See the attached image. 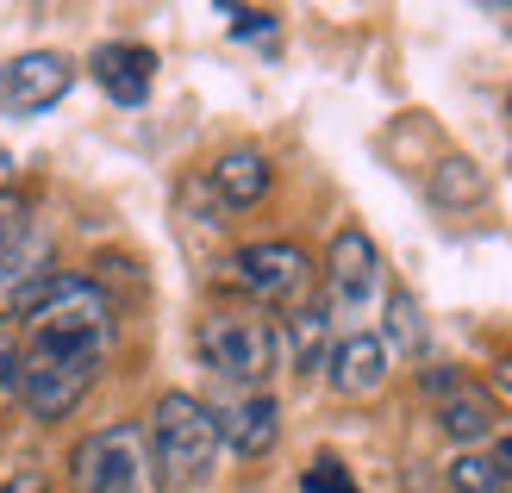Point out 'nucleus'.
<instances>
[{
	"label": "nucleus",
	"instance_id": "obj_1",
	"mask_svg": "<svg viewBox=\"0 0 512 493\" xmlns=\"http://www.w3.org/2000/svg\"><path fill=\"white\" fill-rule=\"evenodd\" d=\"M107 362V344H82V337L57 331H19V400L32 419L57 425L88 400V387Z\"/></svg>",
	"mask_w": 512,
	"mask_h": 493
},
{
	"label": "nucleus",
	"instance_id": "obj_2",
	"mask_svg": "<svg viewBox=\"0 0 512 493\" xmlns=\"http://www.w3.org/2000/svg\"><path fill=\"white\" fill-rule=\"evenodd\" d=\"M150 456H157L163 487H200L219 462V425L213 406L194 394H163L157 412H150Z\"/></svg>",
	"mask_w": 512,
	"mask_h": 493
},
{
	"label": "nucleus",
	"instance_id": "obj_3",
	"mask_svg": "<svg viewBox=\"0 0 512 493\" xmlns=\"http://www.w3.org/2000/svg\"><path fill=\"white\" fill-rule=\"evenodd\" d=\"M75 493H163L157 456L138 425H100L69 450Z\"/></svg>",
	"mask_w": 512,
	"mask_h": 493
},
{
	"label": "nucleus",
	"instance_id": "obj_4",
	"mask_svg": "<svg viewBox=\"0 0 512 493\" xmlns=\"http://www.w3.org/2000/svg\"><path fill=\"white\" fill-rule=\"evenodd\" d=\"M388 300V275H381V250L363 225H344L325 250V313L344 319V331H369V319Z\"/></svg>",
	"mask_w": 512,
	"mask_h": 493
},
{
	"label": "nucleus",
	"instance_id": "obj_5",
	"mask_svg": "<svg viewBox=\"0 0 512 493\" xmlns=\"http://www.w3.org/2000/svg\"><path fill=\"white\" fill-rule=\"evenodd\" d=\"M194 350H200V362H207L219 381H232V387H269V375L281 369L275 325L256 319V313H213V319H200Z\"/></svg>",
	"mask_w": 512,
	"mask_h": 493
},
{
	"label": "nucleus",
	"instance_id": "obj_6",
	"mask_svg": "<svg viewBox=\"0 0 512 493\" xmlns=\"http://www.w3.org/2000/svg\"><path fill=\"white\" fill-rule=\"evenodd\" d=\"M225 281H232L238 294L263 300V306H300V294L313 288V263H306L300 244H244L232 263H225Z\"/></svg>",
	"mask_w": 512,
	"mask_h": 493
},
{
	"label": "nucleus",
	"instance_id": "obj_7",
	"mask_svg": "<svg viewBox=\"0 0 512 493\" xmlns=\"http://www.w3.org/2000/svg\"><path fill=\"white\" fill-rule=\"evenodd\" d=\"M419 387L438 400V425H444V437H456V444H481V437H494L500 406H494L488 387L463 381L456 369H425Z\"/></svg>",
	"mask_w": 512,
	"mask_h": 493
},
{
	"label": "nucleus",
	"instance_id": "obj_8",
	"mask_svg": "<svg viewBox=\"0 0 512 493\" xmlns=\"http://www.w3.org/2000/svg\"><path fill=\"white\" fill-rule=\"evenodd\" d=\"M69 88H75V63L63 50H25V57L0 69V107H13V113H44Z\"/></svg>",
	"mask_w": 512,
	"mask_h": 493
},
{
	"label": "nucleus",
	"instance_id": "obj_9",
	"mask_svg": "<svg viewBox=\"0 0 512 493\" xmlns=\"http://www.w3.org/2000/svg\"><path fill=\"white\" fill-rule=\"evenodd\" d=\"M213 425H219V444H232L238 456H269L281 437V406L269 387H232L213 406Z\"/></svg>",
	"mask_w": 512,
	"mask_h": 493
},
{
	"label": "nucleus",
	"instance_id": "obj_10",
	"mask_svg": "<svg viewBox=\"0 0 512 493\" xmlns=\"http://www.w3.org/2000/svg\"><path fill=\"white\" fill-rule=\"evenodd\" d=\"M325 381H331V394H344V400L381 394V381H388V344H381L375 331H344L325 356Z\"/></svg>",
	"mask_w": 512,
	"mask_h": 493
},
{
	"label": "nucleus",
	"instance_id": "obj_11",
	"mask_svg": "<svg viewBox=\"0 0 512 493\" xmlns=\"http://www.w3.org/2000/svg\"><path fill=\"white\" fill-rule=\"evenodd\" d=\"M88 75L100 82V94H107L113 107H144L150 82H157V57H150L144 44H100Z\"/></svg>",
	"mask_w": 512,
	"mask_h": 493
},
{
	"label": "nucleus",
	"instance_id": "obj_12",
	"mask_svg": "<svg viewBox=\"0 0 512 493\" xmlns=\"http://www.w3.org/2000/svg\"><path fill=\"white\" fill-rule=\"evenodd\" d=\"M275 344H281V362H288L294 375H313V369H325V356H331V313H325V300L313 306V300H300V306H288V319L275 325Z\"/></svg>",
	"mask_w": 512,
	"mask_h": 493
},
{
	"label": "nucleus",
	"instance_id": "obj_13",
	"mask_svg": "<svg viewBox=\"0 0 512 493\" xmlns=\"http://www.w3.org/2000/svg\"><path fill=\"white\" fill-rule=\"evenodd\" d=\"M213 194L225 200V206H256V200H263L269 194V181H275V169H269V157H263V150H225V157L213 163Z\"/></svg>",
	"mask_w": 512,
	"mask_h": 493
},
{
	"label": "nucleus",
	"instance_id": "obj_14",
	"mask_svg": "<svg viewBox=\"0 0 512 493\" xmlns=\"http://www.w3.org/2000/svg\"><path fill=\"white\" fill-rule=\"evenodd\" d=\"M381 319H388V331H375V337L394 356H425V319H419V300L406 288H394L388 300H381Z\"/></svg>",
	"mask_w": 512,
	"mask_h": 493
},
{
	"label": "nucleus",
	"instance_id": "obj_15",
	"mask_svg": "<svg viewBox=\"0 0 512 493\" xmlns=\"http://www.w3.org/2000/svg\"><path fill=\"white\" fill-rule=\"evenodd\" d=\"M450 493H512V475L494 450H463L450 462Z\"/></svg>",
	"mask_w": 512,
	"mask_h": 493
},
{
	"label": "nucleus",
	"instance_id": "obj_16",
	"mask_svg": "<svg viewBox=\"0 0 512 493\" xmlns=\"http://www.w3.org/2000/svg\"><path fill=\"white\" fill-rule=\"evenodd\" d=\"M481 188H488V181H481V169L469 157H444L438 175H431V200H438V206H475Z\"/></svg>",
	"mask_w": 512,
	"mask_h": 493
},
{
	"label": "nucleus",
	"instance_id": "obj_17",
	"mask_svg": "<svg viewBox=\"0 0 512 493\" xmlns=\"http://www.w3.org/2000/svg\"><path fill=\"white\" fill-rule=\"evenodd\" d=\"M25 238H38V219H32V200L19 188H0V256L19 250Z\"/></svg>",
	"mask_w": 512,
	"mask_h": 493
},
{
	"label": "nucleus",
	"instance_id": "obj_18",
	"mask_svg": "<svg viewBox=\"0 0 512 493\" xmlns=\"http://www.w3.org/2000/svg\"><path fill=\"white\" fill-rule=\"evenodd\" d=\"M0 400H19V331L0 325Z\"/></svg>",
	"mask_w": 512,
	"mask_h": 493
},
{
	"label": "nucleus",
	"instance_id": "obj_19",
	"mask_svg": "<svg viewBox=\"0 0 512 493\" xmlns=\"http://www.w3.org/2000/svg\"><path fill=\"white\" fill-rule=\"evenodd\" d=\"M306 493H356V481L344 475V462H331V456H319L313 469H306Z\"/></svg>",
	"mask_w": 512,
	"mask_h": 493
},
{
	"label": "nucleus",
	"instance_id": "obj_20",
	"mask_svg": "<svg viewBox=\"0 0 512 493\" xmlns=\"http://www.w3.org/2000/svg\"><path fill=\"white\" fill-rule=\"evenodd\" d=\"M232 32L238 38H269L275 32V13H256V7L250 13H232Z\"/></svg>",
	"mask_w": 512,
	"mask_h": 493
},
{
	"label": "nucleus",
	"instance_id": "obj_21",
	"mask_svg": "<svg viewBox=\"0 0 512 493\" xmlns=\"http://www.w3.org/2000/svg\"><path fill=\"white\" fill-rule=\"evenodd\" d=\"M0 493H50V487H44V475H38V469H19V475H13L7 487H0Z\"/></svg>",
	"mask_w": 512,
	"mask_h": 493
},
{
	"label": "nucleus",
	"instance_id": "obj_22",
	"mask_svg": "<svg viewBox=\"0 0 512 493\" xmlns=\"http://www.w3.org/2000/svg\"><path fill=\"white\" fill-rule=\"evenodd\" d=\"M494 456H500V469L512 475V437H500V444H494Z\"/></svg>",
	"mask_w": 512,
	"mask_h": 493
},
{
	"label": "nucleus",
	"instance_id": "obj_23",
	"mask_svg": "<svg viewBox=\"0 0 512 493\" xmlns=\"http://www.w3.org/2000/svg\"><path fill=\"white\" fill-rule=\"evenodd\" d=\"M500 387H512V362H500Z\"/></svg>",
	"mask_w": 512,
	"mask_h": 493
}]
</instances>
